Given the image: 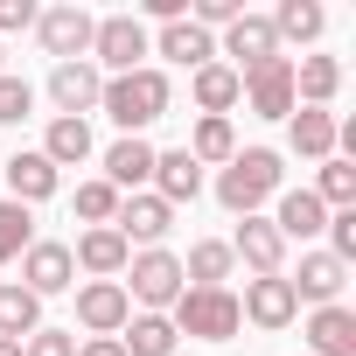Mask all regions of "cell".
Segmentation results:
<instances>
[{
    "instance_id": "obj_8",
    "label": "cell",
    "mask_w": 356,
    "mask_h": 356,
    "mask_svg": "<svg viewBox=\"0 0 356 356\" xmlns=\"http://www.w3.org/2000/svg\"><path fill=\"white\" fill-rule=\"evenodd\" d=\"M238 98L252 105V119H286L293 112V56H273L259 70L238 77Z\"/></svg>"
},
{
    "instance_id": "obj_19",
    "label": "cell",
    "mask_w": 356,
    "mask_h": 356,
    "mask_svg": "<svg viewBox=\"0 0 356 356\" xmlns=\"http://www.w3.org/2000/svg\"><path fill=\"white\" fill-rule=\"evenodd\" d=\"M342 286H349V266H342L335 252H300V273H293V293H300V300L335 307V300H342Z\"/></svg>"
},
{
    "instance_id": "obj_32",
    "label": "cell",
    "mask_w": 356,
    "mask_h": 356,
    "mask_svg": "<svg viewBox=\"0 0 356 356\" xmlns=\"http://www.w3.org/2000/svg\"><path fill=\"white\" fill-rule=\"evenodd\" d=\"M231 154H238L231 119H196V133H189V161H196V168H224Z\"/></svg>"
},
{
    "instance_id": "obj_9",
    "label": "cell",
    "mask_w": 356,
    "mask_h": 356,
    "mask_svg": "<svg viewBox=\"0 0 356 356\" xmlns=\"http://www.w3.org/2000/svg\"><path fill=\"white\" fill-rule=\"evenodd\" d=\"M112 231H119L126 245H140V252H161V238L175 231V210H168L154 189H140V196H119V217H112Z\"/></svg>"
},
{
    "instance_id": "obj_29",
    "label": "cell",
    "mask_w": 356,
    "mask_h": 356,
    "mask_svg": "<svg viewBox=\"0 0 356 356\" xmlns=\"http://www.w3.org/2000/svg\"><path fill=\"white\" fill-rule=\"evenodd\" d=\"M231 266H238V259H231V245H224V238H196V245H189V259H182V280H189V286H224V280H231Z\"/></svg>"
},
{
    "instance_id": "obj_24",
    "label": "cell",
    "mask_w": 356,
    "mask_h": 356,
    "mask_svg": "<svg viewBox=\"0 0 356 356\" xmlns=\"http://www.w3.org/2000/svg\"><path fill=\"white\" fill-rule=\"evenodd\" d=\"M189 98H196L203 119H231V105H238V70H231V63H203V70H189Z\"/></svg>"
},
{
    "instance_id": "obj_2",
    "label": "cell",
    "mask_w": 356,
    "mask_h": 356,
    "mask_svg": "<svg viewBox=\"0 0 356 356\" xmlns=\"http://www.w3.org/2000/svg\"><path fill=\"white\" fill-rule=\"evenodd\" d=\"M280 182H286V168H280L273 147H238V154L217 168V203H224L231 217H259V203L280 196Z\"/></svg>"
},
{
    "instance_id": "obj_1",
    "label": "cell",
    "mask_w": 356,
    "mask_h": 356,
    "mask_svg": "<svg viewBox=\"0 0 356 356\" xmlns=\"http://www.w3.org/2000/svg\"><path fill=\"white\" fill-rule=\"evenodd\" d=\"M168 105H175V84L154 63H140L126 77H105V91H98V112L119 126V140H147V126L168 119Z\"/></svg>"
},
{
    "instance_id": "obj_35",
    "label": "cell",
    "mask_w": 356,
    "mask_h": 356,
    "mask_svg": "<svg viewBox=\"0 0 356 356\" xmlns=\"http://www.w3.org/2000/svg\"><path fill=\"white\" fill-rule=\"evenodd\" d=\"M35 112V84L29 77H8V70H0V126H22Z\"/></svg>"
},
{
    "instance_id": "obj_16",
    "label": "cell",
    "mask_w": 356,
    "mask_h": 356,
    "mask_svg": "<svg viewBox=\"0 0 356 356\" xmlns=\"http://www.w3.org/2000/svg\"><path fill=\"white\" fill-rule=\"evenodd\" d=\"M335 133H342V119H335L328 105H293V112H286V147H293L300 161H328V154H335Z\"/></svg>"
},
{
    "instance_id": "obj_38",
    "label": "cell",
    "mask_w": 356,
    "mask_h": 356,
    "mask_svg": "<svg viewBox=\"0 0 356 356\" xmlns=\"http://www.w3.org/2000/svg\"><path fill=\"white\" fill-rule=\"evenodd\" d=\"M328 252H335L342 266L356 259V210H335V217H328Z\"/></svg>"
},
{
    "instance_id": "obj_30",
    "label": "cell",
    "mask_w": 356,
    "mask_h": 356,
    "mask_svg": "<svg viewBox=\"0 0 356 356\" xmlns=\"http://www.w3.org/2000/svg\"><path fill=\"white\" fill-rule=\"evenodd\" d=\"M314 203L335 217V210H356V161H342V154H328L321 161V175H314Z\"/></svg>"
},
{
    "instance_id": "obj_6",
    "label": "cell",
    "mask_w": 356,
    "mask_h": 356,
    "mask_svg": "<svg viewBox=\"0 0 356 356\" xmlns=\"http://www.w3.org/2000/svg\"><path fill=\"white\" fill-rule=\"evenodd\" d=\"M140 56H147V22H140V15H105V22L91 29V63H98V77H105V70L126 77V70H140Z\"/></svg>"
},
{
    "instance_id": "obj_17",
    "label": "cell",
    "mask_w": 356,
    "mask_h": 356,
    "mask_svg": "<svg viewBox=\"0 0 356 356\" xmlns=\"http://www.w3.org/2000/svg\"><path fill=\"white\" fill-rule=\"evenodd\" d=\"M126 259H133V245H126L112 224H98V231H84V238L70 245V266H77V273H91V280H119V273H126Z\"/></svg>"
},
{
    "instance_id": "obj_14",
    "label": "cell",
    "mask_w": 356,
    "mask_h": 356,
    "mask_svg": "<svg viewBox=\"0 0 356 356\" xmlns=\"http://www.w3.org/2000/svg\"><path fill=\"white\" fill-rule=\"evenodd\" d=\"M224 245H231V259L252 266V280H259V273H286V238L273 231V217H238V231H231Z\"/></svg>"
},
{
    "instance_id": "obj_25",
    "label": "cell",
    "mask_w": 356,
    "mask_h": 356,
    "mask_svg": "<svg viewBox=\"0 0 356 356\" xmlns=\"http://www.w3.org/2000/svg\"><path fill=\"white\" fill-rule=\"evenodd\" d=\"M42 328V300L22 280H0V342H29Z\"/></svg>"
},
{
    "instance_id": "obj_4",
    "label": "cell",
    "mask_w": 356,
    "mask_h": 356,
    "mask_svg": "<svg viewBox=\"0 0 356 356\" xmlns=\"http://www.w3.org/2000/svg\"><path fill=\"white\" fill-rule=\"evenodd\" d=\"M119 286H126V300H133L140 314H168L175 300H182L189 280H182V259H175V252H133Z\"/></svg>"
},
{
    "instance_id": "obj_10",
    "label": "cell",
    "mask_w": 356,
    "mask_h": 356,
    "mask_svg": "<svg viewBox=\"0 0 356 356\" xmlns=\"http://www.w3.org/2000/svg\"><path fill=\"white\" fill-rule=\"evenodd\" d=\"M22 286L35 293V300H49V293H70L77 286V266H70V245H56V238H35L22 259Z\"/></svg>"
},
{
    "instance_id": "obj_7",
    "label": "cell",
    "mask_w": 356,
    "mask_h": 356,
    "mask_svg": "<svg viewBox=\"0 0 356 356\" xmlns=\"http://www.w3.org/2000/svg\"><path fill=\"white\" fill-rule=\"evenodd\" d=\"M91 29H98V15H84V8H42L35 15V42L56 63H84L91 56Z\"/></svg>"
},
{
    "instance_id": "obj_39",
    "label": "cell",
    "mask_w": 356,
    "mask_h": 356,
    "mask_svg": "<svg viewBox=\"0 0 356 356\" xmlns=\"http://www.w3.org/2000/svg\"><path fill=\"white\" fill-rule=\"evenodd\" d=\"M35 0H0V35H15V29H35Z\"/></svg>"
},
{
    "instance_id": "obj_23",
    "label": "cell",
    "mask_w": 356,
    "mask_h": 356,
    "mask_svg": "<svg viewBox=\"0 0 356 356\" xmlns=\"http://www.w3.org/2000/svg\"><path fill=\"white\" fill-rule=\"evenodd\" d=\"M273 231H280L286 245H293V238L307 245V238H321V231H328V210L314 203V189H280V210H273Z\"/></svg>"
},
{
    "instance_id": "obj_20",
    "label": "cell",
    "mask_w": 356,
    "mask_h": 356,
    "mask_svg": "<svg viewBox=\"0 0 356 356\" xmlns=\"http://www.w3.org/2000/svg\"><path fill=\"white\" fill-rule=\"evenodd\" d=\"M154 154H161V147H147V140H112V147H105V182H112L119 196H140V189L154 182Z\"/></svg>"
},
{
    "instance_id": "obj_13",
    "label": "cell",
    "mask_w": 356,
    "mask_h": 356,
    "mask_svg": "<svg viewBox=\"0 0 356 356\" xmlns=\"http://www.w3.org/2000/svg\"><path fill=\"white\" fill-rule=\"evenodd\" d=\"M98 91H105V77H98L91 56L49 70V105H56V119H84V112H98Z\"/></svg>"
},
{
    "instance_id": "obj_31",
    "label": "cell",
    "mask_w": 356,
    "mask_h": 356,
    "mask_svg": "<svg viewBox=\"0 0 356 356\" xmlns=\"http://www.w3.org/2000/svg\"><path fill=\"white\" fill-rule=\"evenodd\" d=\"M266 22H273L280 42H300V49L321 42V29H328V15L314 8V0H280V15H266Z\"/></svg>"
},
{
    "instance_id": "obj_26",
    "label": "cell",
    "mask_w": 356,
    "mask_h": 356,
    "mask_svg": "<svg viewBox=\"0 0 356 356\" xmlns=\"http://www.w3.org/2000/svg\"><path fill=\"white\" fill-rule=\"evenodd\" d=\"M119 349H126V356H175L182 335H175L168 314H133V321L119 328Z\"/></svg>"
},
{
    "instance_id": "obj_34",
    "label": "cell",
    "mask_w": 356,
    "mask_h": 356,
    "mask_svg": "<svg viewBox=\"0 0 356 356\" xmlns=\"http://www.w3.org/2000/svg\"><path fill=\"white\" fill-rule=\"evenodd\" d=\"M77 217L98 231V224H112L119 217V189L105 182V175H98V182H77Z\"/></svg>"
},
{
    "instance_id": "obj_27",
    "label": "cell",
    "mask_w": 356,
    "mask_h": 356,
    "mask_svg": "<svg viewBox=\"0 0 356 356\" xmlns=\"http://www.w3.org/2000/svg\"><path fill=\"white\" fill-rule=\"evenodd\" d=\"M49 168H77V161H91V119H49V133H42V147H35Z\"/></svg>"
},
{
    "instance_id": "obj_12",
    "label": "cell",
    "mask_w": 356,
    "mask_h": 356,
    "mask_svg": "<svg viewBox=\"0 0 356 356\" xmlns=\"http://www.w3.org/2000/svg\"><path fill=\"white\" fill-rule=\"evenodd\" d=\"M126 321H133V300H126L119 280H84L77 286V328L84 335H119Z\"/></svg>"
},
{
    "instance_id": "obj_22",
    "label": "cell",
    "mask_w": 356,
    "mask_h": 356,
    "mask_svg": "<svg viewBox=\"0 0 356 356\" xmlns=\"http://www.w3.org/2000/svg\"><path fill=\"white\" fill-rule=\"evenodd\" d=\"M307 356H356V307H314L307 314Z\"/></svg>"
},
{
    "instance_id": "obj_37",
    "label": "cell",
    "mask_w": 356,
    "mask_h": 356,
    "mask_svg": "<svg viewBox=\"0 0 356 356\" xmlns=\"http://www.w3.org/2000/svg\"><path fill=\"white\" fill-rule=\"evenodd\" d=\"M238 15H245V0H196V8H189V22H196L203 35H210V29H231Z\"/></svg>"
},
{
    "instance_id": "obj_40",
    "label": "cell",
    "mask_w": 356,
    "mask_h": 356,
    "mask_svg": "<svg viewBox=\"0 0 356 356\" xmlns=\"http://www.w3.org/2000/svg\"><path fill=\"white\" fill-rule=\"evenodd\" d=\"M77 356H126V349H119V335H84Z\"/></svg>"
},
{
    "instance_id": "obj_5",
    "label": "cell",
    "mask_w": 356,
    "mask_h": 356,
    "mask_svg": "<svg viewBox=\"0 0 356 356\" xmlns=\"http://www.w3.org/2000/svg\"><path fill=\"white\" fill-rule=\"evenodd\" d=\"M238 314H245L252 328L280 335V328H293V321H300V293H293V280H286V273H259V280H245Z\"/></svg>"
},
{
    "instance_id": "obj_3",
    "label": "cell",
    "mask_w": 356,
    "mask_h": 356,
    "mask_svg": "<svg viewBox=\"0 0 356 356\" xmlns=\"http://www.w3.org/2000/svg\"><path fill=\"white\" fill-rule=\"evenodd\" d=\"M168 321H175V335H196V342H231L245 328L231 286H182V300L168 307Z\"/></svg>"
},
{
    "instance_id": "obj_28",
    "label": "cell",
    "mask_w": 356,
    "mask_h": 356,
    "mask_svg": "<svg viewBox=\"0 0 356 356\" xmlns=\"http://www.w3.org/2000/svg\"><path fill=\"white\" fill-rule=\"evenodd\" d=\"M342 91V63L335 56H300L293 63V105H328Z\"/></svg>"
},
{
    "instance_id": "obj_41",
    "label": "cell",
    "mask_w": 356,
    "mask_h": 356,
    "mask_svg": "<svg viewBox=\"0 0 356 356\" xmlns=\"http://www.w3.org/2000/svg\"><path fill=\"white\" fill-rule=\"evenodd\" d=\"M0 356H22V342H0Z\"/></svg>"
},
{
    "instance_id": "obj_21",
    "label": "cell",
    "mask_w": 356,
    "mask_h": 356,
    "mask_svg": "<svg viewBox=\"0 0 356 356\" xmlns=\"http://www.w3.org/2000/svg\"><path fill=\"white\" fill-rule=\"evenodd\" d=\"M147 56H168V63H182V70H203V63H217V35H203L196 22H168L147 42Z\"/></svg>"
},
{
    "instance_id": "obj_36",
    "label": "cell",
    "mask_w": 356,
    "mask_h": 356,
    "mask_svg": "<svg viewBox=\"0 0 356 356\" xmlns=\"http://www.w3.org/2000/svg\"><path fill=\"white\" fill-rule=\"evenodd\" d=\"M22 356H77V328H35L22 342Z\"/></svg>"
},
{
    "instance_id": "obj_18",
    "label": "cell",
    "mask_w": 356,
    "mask_h": 356,
    "mask_svg": "<svg viewBox=\"0 0 356 356\" xmlns=\"http://www.w3.org/2000/svg\"><path fill=\"white\" fill-rule=\"evenodd\" d=\"M154 196H161L168 210H182V203H196V196H203V168L189 161V147L154 154Z\"/></svg>"
},
{
    "instance_id": "obj_33",
    "label": "cell",
    "mask_w": 356,
    "mask_h": 356,
    "mask_svg": "<svg viewBox=\"0 0 356 356\" xmlns=\"http://www.w3.org/2000/svg\"><path fill=\"white\" fill-rule=\"evenodd\" d=\"M29 245H35V217L22 203H0V266H15Z\"/></svg>"
},
{
    "instance_id": "obj_11",
    "label": "cell",
    "mask_w": 356,
    "mask_h": 356,
    "mask_svg": "<svg viewBox=\"0 0 356 356\" xmlns=\"http://www.w3.org/2000/svg\"><path fill=\"white\" fill-rule=\"evenodd\" d=\"M0 182H8V203L35 210V203H49V196L63 189V168H49L35 147H22L15 161H0Z\"/></svg>"
},
{
    "instance_id": "obj_15",
    "label": "cell",
    "mask_w": 356,
    "mask_h": 356,
    "mask_svg": "<svg viewBox=\"0 0 356 356\" xmlns=\"http://www.w3.org/2000/svg\"><path fill=\"white\" fill-rule=\"evenodd\" d=\"M217 56H238L231 70L245 77V70H259V63H273V56H280V35H273V22H266V15H238V22L224 29V49H217Z\"/></svg>"
}]
</instances>
